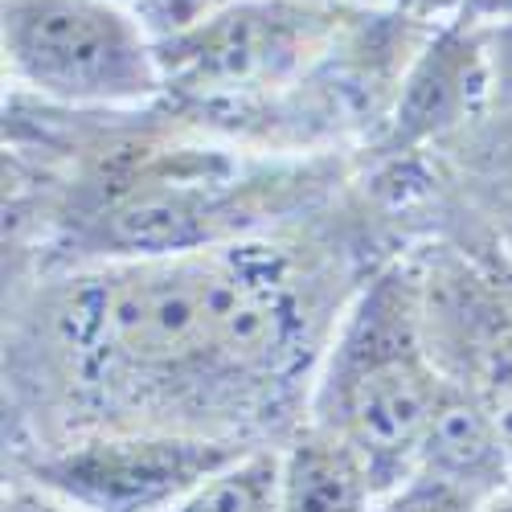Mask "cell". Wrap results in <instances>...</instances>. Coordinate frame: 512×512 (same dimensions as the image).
<instances>
[{"instance_id": "obj_1", "label": "cell", "mask_w": 512, "mask_h": 512, "mask_svg": "<svg viewBox=\"0 0 512 512\" xmlns=\"http://www.w3.org/2000/svg\"><path fill=\"white\" fill-rule=\"evenodd\" d=\"M312 222V218H308ZM353 226L5 279V447L107 431L287 443L353 291Z\"/></svg>"}, {"instance_id": "obj_2", "label": "cell", "mask_w": 512, "mask_h": 512, "mask_svg": "<svg viewBox=\"0 0 512 512\" xmlns=\"http://www.w3.org/2000/svg\"><path fill=\"white\" fill-rule=\"evenodd\" d=\"M443 386L447 377L426 340L422 267L414 250H402L340 312L304 422L353 447L386 496L414 472Z\"/></svg>"}, {"instance_id": "obj_3", "label": "cell", "mask_w": 512, "mask_h": 512, "mask_svg": "<svg viewBox=\"0 0 512 512\" xmlns=\"http://www.w3.org/2000/svg\"><path fill=\"white\" fill-rule=\"evenodd\" d=\"M365 9L340 0H238L156 46L164 103L197 132L246 144L250 127L332 58Z\"/></svg>"}, {"instance_id": "obj_4", "label": "cell", "mask_w": 512, "mask_h": 512, "mask_svg": "<svg viewBox=\"0 0 512 512\" xmlns=\"http://www.w3.org/2000/svg\"><path fill=\"white\" fill-rule=\"evenodd\" d=\"M13 95L66 111H140L164 99L152 37L115 0H0Z\"/></svg>"}, {"instance_id": "obj_5", "label": "cell", "mask_w": 512, "mask_h": 512, "mask_svg": "<svg viewBox=\"0 0 512 512\" xmlns=\"http://www.w3.org/2000/svg\"><path fill=\"white\" fill-rule=\"evenodd\" d=\"M455 209L472 234L443 222L431 242L414 250L422 267L426 340L443 377L480 402L512 455V267L480 213L463 201H455Z\"/></svg>"}, {"instance_id": "obj_6", "label": "cell", "mask_w": 512, "mask_h": 512, "mask_svg": "<svg viewBox=\"0 0 512 512\" xmlns=\"http://www.w3.org/2000/svg\"><path fill=\"white\" fill-rule=\"evenodd\" d=\"M250 447L263 443L185 431H107L9 455V467L13 480L50 492L78 512H173Z\"/></svg>"}, {"instance_id": "obj_7", "label": "cell", "mask_w": 512, "mask_h": 512, "mask_svg": "<svg viewBox=\"0 0 512 512\" xmlns=\"http://www.w3.org/2000/svg\"><path fill=\"white\" fill-rule=\"evenodd\" d=\"M492 99V50L480 25L459 17L431 25L410 58L390 119L369 144V160H426L463 127H472Z\"/></svg>"}, {"instance_id": "obj_8", "label": "cell", "mask_w": 512, "mask_h": 512, "mask_svg": "<svg viewBox=\"0 0 512 512\" xmlns=\"http://www.w3.org/2000/svg\"><path fill=\"white\" fill-rule=\"evenodd\" d=\"M492 50V99L484 115L431 152V168L455 201L488 222H512V25L484 29Z\"/></svg>"}, {"instance_id": "obj_9", "label": "cell", "mask_w": 512, "mask_h": 512, "mask_svg": "<svg viewBox=\"0 0 512 512\" xmlns=\"http://www.w3.org/2000/svg\"><path fill=\"white\" fill-rule=\"evenodd\" d=\"M414 472H426L472 492L480 504H492L496 496L512 492V455L496 431V422L455 381L443 386L435 418L418 447Z\"/></svg>"}, {"instance_id": "obj_10", "label": "cell", "mask_w": 512, "mask_h": 512, "mask_svg": "<svg viewBox=\"0 0 512 512\" xmlns=\"http://www.w3.org/2000/svg\"><path fill=\"white\" fill-rule=\"evenodd\" d=\"M381 488L353 447L304 422L279 443V512H377Z\"/></svg>"}, {"instance_id": "obj_11", "label": "cell", "mask_w": 512, "mask_h": 512, "mask_svg": "<svg viewBox=\"0 0 512 512\" xmlns=\"http://www.w3.org/2000/svg\"><path fill=\"white\" fill-rule=\"evenodd\" d=\"M173 512H279V443L242 451Z\"/></svg>"}, {"instance_id": "obj_12", "label": "cell", "mask_w": 512, "mask_h": 512, "mask_svg": "<svg viewBox=\"0 0 512 512\" xmlns=\"http://www.w3.org/2000/svg\"><path fill=\"white\" fill-rule=\"evenodd\" d=\"M230 5H238V0H136L132 13L144 25V33L152 37V46H164V41H177V37L201 29L205 21L226 13Z\"/></svg>"}, {"instance_id": "obj_13", "label": "cell", "mask_w": 512, "mask_h": 512, "mask_svg": "<svg viewBox=\"0 0 512 512\" xmlns=\"http://www.w3.org/2000/svg\"><path fill=\"white\" fill-rule=\"evenodd\" d=\"M484 504L447 480H435L426 472H410L402 484H394L377 500V512H480Z\"/></svg>"}, {"instance_id": "obj_14", "label": "cell", "mask_w": 512, "mask_h": 512, "mask_svg": "<svg viewBox=\"0 0 512 512\" xmlns=\"http://www.w3.org/2000/svg\"><path fill=\"white\" fill-rule=\"evenodd\" d=\"M0 512H78V508H70L58 496H50V492H41V488L9 476L5 480V500H0Z\"/></svg>"}, {"instance_id": "obj_15", "label": "cell", "mask_w": 512, "mask_h": 512, "mask_svg": "<svg viewBox=\"0 0 512 512\" xmlns=\"http://www.w3.org/2000/svg\"><path fill=\"white\" fill-rule=\"evenodd\" d=\"M459 21L480 25V29H504L512 25V0H463Z\"/></svg>"}, {"instance_id": "obj_16", "label": "cell", "mask_w": 512, "mask_h": 512, "mask_svg": "<svg viewBox=\"0 0 512 512\" xmlns=\"http://www.w3.org/2000/svg\"><path fill=\"white\" fill-rule=\"evenodd\" d=\"M390 5H394L398 13L422 21V25H443V21L459 17V5H463V0H390Z\"/></svg>"}, {"instance_id": "obj_17", "label": "cell", "mask_w": 512, "mask_h": 512, "mask_svg": "<svg viewBox=\"0 0 512 512\" xmlns=\"http://www.w3.org/2000/svg\"><path fill=\"white\" fill-rule=\"evenodd\" d=\"M488 222V218H484ZM488 230H492V242H496V250L508 259V267H512V222H488Z\"/></svg>"}, {"instance_id": "obj_18", "label": "cell", "mask_w": 512, "mask_h": 512, "mask_svg": "<svg viewBox=\"0 0 512 512\" xmlns=\"http://www.w3.org/2000/svg\"><path fill=\"white\" fill-rule=\"evenodd\" d=\"M480 512H512V492H504V496H496L492 504H484Z\"/></svg>"}, {"instance_id": "obj_19", "label": "cell", "mask_w": 512, "mask_h": 512, "mask_svg": "<svg viewBox=\"0 0 512 512\" xmlns=\"http://www.w3.org/2000/svg\"><path fill=\"white\" fill-rule=\"evenodd\" d=\"M115 5H127V9H132V5H136V0H115Z\"/></svg>"}]
</instances>
